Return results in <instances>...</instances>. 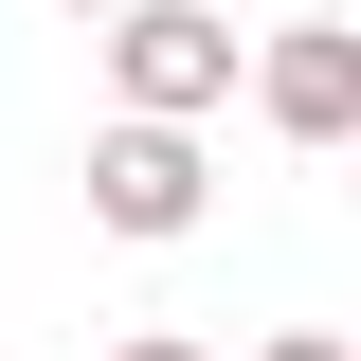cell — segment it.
I'll return each instance as SVG.
<instances>
[{
  "instance_id": "cell-6",
  "label": "cell",
  "mask_w": 361,
  "mask_h": 361,
  "mask_svg": "<svg viewBox=\"0 0 361 361\" xmlns=\"http://www.w3.org/2000/svg\"><path fill=\"white\" fill-rule=\"evenodd\" d=\"M73 18H127V0H73Z\"/></svg>"
},
{
  "instance_id": "cell-4",
  "label": "cell",
  "mask_w": 361,
  "mask_h": 361,
  "mask_svg": "<svg viewBox=\"0 0 361 361\" xmlns=\"http://www.w3.org/2000/svg\"><path fill=\"white\" fill-rule=\"evenodd\" d=\"M253 361H361V343H343V325H271Z\"/></svg>"
},
{
  "instance_id": "cell-7",
  "label": "cell",
  "mask_w": 361,
  "mask_h": 361,
  "mask_svg": "<svg viewBox=\"0 0 361 361\" xmlns=\"http://www.w3.org/2000/svg\"><path fill=\"white\" fill-rule=\"evenodd\" d=\"M343 163H361V145H343Z\"/></svg>"
},
{
  "instance_id": "cell-1",
  "label": "cell",
  "mask_w": 361,
  "mask_h": 361,
  "mask_svg": "<svg viewBox=\"0 0 361 361\" xmlns=\"http://www.w3.org/2000/svg\"><path fill=\"white\" fill-rule=\"evenodd\" d=\"M109 90H127L145 127L235 109V0H127V18H109Z\"/></svg>"
},
{
  "instance_id": "cell-5",
  "label": "cell",
  "mask_w": 361,
  "mask_h": 361,
  "mask_svg": "<svg viewBox=\"0 0 361 361\" xmlns=\"http://www.w3.org/2000/svg\"><path fill=\"white\" fill-rule=\"evenodd\" d=\"M109 361H199V343H180V325H127V343H109Z\"/></svg>"
},
{
  "instance_id": "cell-2",
  "label": "cell",
  "mask_w": 361,
  "mask_h": 361,
  "mask_svg": "<svg viewBox=\"0 0 361 361\" xmlns=\"http://www.w3.org/2000/svg\"><path fill=\"white\" fill-rule=\"evenodd\" d=\"M199 199H217V180H199V127H145V109H127V127L90 145V217L127 235V253H163V235H199Z\"/></svg>"
},
{
  "instance_id": "cell-3",
  "label": "cell",
  "mask_w": 361,
  "mask_h": 361,
  "mask_svg": "<svg viewBox=\"0 0 361 361\" xmlns=\"http://www.w3.org/2000/svg\"><path fill=\"white\" fill-rule=\"evenodd\" d=\"M253 109L289 145H361V18H271L253 37Z\"/></svg>"
}]
</instances>
